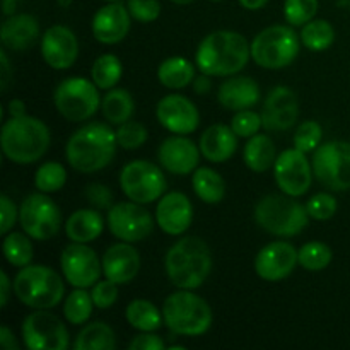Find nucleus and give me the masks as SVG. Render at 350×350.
<instances>
[{
  "instance_id": "nucleus-52",
  "label": "nucleus",
  "mask_w": 350,
  "mask_h": 350,
  "mask_svg": "<svg viewBox=\"0 0 350 350\" xmlns=\"http://www.w3.org/2000/svg\"><path fill=\"white\" fill-rule=\"evenodd\" d=\"M14 286V282H10L9 275L5 272H0V306L5 308L9 303L10 297V287Z\"/></svg>"
},
{
  "instance_id": "nucleus-32",
  "label": "nucleus",
  "mask_w": 350,
  "mask_h": 350,
  "mask_svg": "<svg viewBox=\"0 0 350 350\" xmlns=\"http://www.w3.org/2000/svg\"><path fill=\"white\" fill-rule=\"evenodd\" d=\"M105 118L113 125H122L132 118L135 111V103L126 89H109L101 101Z\"/></svg>"
},
{
  "instance_id": "nucleus-46",
  "label": "nucleus",
  "mask_w": 350,
  "mask_h": 350,
  "mask_svg": "<svg viewBox=\"0 0 350 350\" xmlns=\"http://www.w3.org/2000/svg\"><path fill=\"white\" fill-rule=\"evenodd\" d=\"M129 12L132 19L139 23H154L161 16V2L159 0H129L126 2Z\"/></svg>"
},
{
  "instance_id": "nucleus-4",
  "label": "nucleus",
  "mask_w": 350,
  "mask_h": 350,
  "mask_svg": "<svg viewBox=\"0 0 350 350\" xmlns=\"http://www.w3.org/2000/svg\"><path fill=\"white\" fill-rule=\"evenodd\" d=\"M50 130L34 116H10L2 126V150L16 164H33L50 147Z\"/></svg>"
},
{
  "instance_id": "nucleus-29",
  "label": "nucleus",
  "mask_w": 350,
  "mask_h": 350,
  "mask_svg": "<svg viewBox=\"0 0 350 350\" xmlns=\"http://www.w3.org/2000/svg\"><path fill=\"white\" fill-rule=\"evenodd\" d=\"M243 159H245L246 166L255 171V173L269 171L277 161L275 146H273L272 139L269 135H263V133H256V135L250 137L245 146Z\"/></svg>"
},
{
  "instance_id": "nucleus-12",
  "label": "nucleus",
  "mask_w": 350,
  "mask_h": 350,
  "mask_svg": "<svg viewBox=\"0 0 350 350\" xmlns=\"http://www.w3.org/2000/svg\"><path fill=\"white\" fill-rule=\"evenodd\" d=\"M19 222L29 238L46 241L58 234L62 226V214L58 205L46 193H31L21 204Z\"/></svg>"
},
{
  "instance_id": "nucleus-19",
  "label": "nucleus",
  "mask_w": 350,
  "mask_h": 350,
  "mask_svg": "<svg viewBox=\"0 0 350 350\" xmlns=\"http://www.w3.org/2000/svg\"><path fill=\"white\" fill-rule=\"evenodd\" d=\"M299 263V252L287 241H273L263 246L255 258V272L260 279L279 282L293 273Z\"/></svg>"
},
{
  "instance_id": "nucleus-53",
  "label": "nucleus",
  "mask_w": 350,
  "mask_h": 350,
  "mask_svg": "<svg viewBox=\"0 0 350 350\" xmlns=\"http://www.w3.org/2000/svg\"><path fill=\"white\" fill-rule=\"evenodd\" d=\"M0 58H2V92H5L10 77H12V70H10V64L9 58H7L5 50L0 51Z\"/></svg>"
},
{
  "instance_id": "nucleus-18",
  "label": "nucleus",
  "mask_w": 350,
  "mask_h": 350,
  "mask_svg": "<svg viewBox=\"0 0 350 350\" xmlns=\"http://www.w3.org/2000/svg\"><path fill=\"white\" fill-rule=\"evenodd\" d=\"M297 116H299V101L296 92L287 85L273 88L263 103V129L269 132H284L297 122Z\"/></svg>"
},
{
  "instance_id": "nucleus-11",
  "label": "nucleus",
  "mask_w": 350,
  "mask_h": 350,
  "mask_svg": "<svg viewBox=\"0 0 350 350\" xmlns=\"http://www.w3.org/2000/svg\"><path fill=\"white\" fill-rule=\"evenodd\" d=\"M120 187L129 200L146 205L163 197L166 191V178L154 163L132 161L120 171Z\"/></svg>"
},
{
  "instance_id": "nucleus-38",
  "label": "nucleus",
  "mask_w": 350,
  "mask_h": 350,
  "mask_svg": "<svg viewBox=\"0 0 350 350\" xmlns=\"http://www.w3.org/2000/svg\"><path fill=\"white\" fill-rule=\"evenodd\" d=\"M3 256L12 267L29 265L33 260V245L29 241V236H24L23 232H10L3 238Z\"/></svg>"
},
{
  "instance_id": "nucleus-25",
  "label": "nucleus",
  "mask_w": 350,
  "mask_h": 350,
  "mask_svg": "<svg viewBox=\"0 0 350 350\" xmlns=\"http://www.w3.org/2000/svg\"><path fill=\"white\" fill-rule=\"evenodd\" d=\"M217 99L226 109H231V111L252 109L260 101V85L252 77L236 75L222 82Z\"/></svg>"
},
{
  "instance_id": "nucleus-14",
  "label": "nucleus",
  "mask_w": 350,
  "mask_h": 350,
  "mask_svg": "<svg viewBox=\"0 0 350 350\" xmlns=\"http://www.w3.org/2000/svg\"><path fill=\"white\" fill-rule=\"evenodd\" d=\"M108 228L120 241L139 243L154 231V219L142 204L120 202L108 211Z\"/></svg>"
},
{
  "instance_id": "nucleus-54",
  "label": "nucleus",
  "mask_w": 350,
  "mask_h": 350,
  "mask_svg": "<svg viewBox=\"0 0 350 350\" xmlns=\"http://www.w3.org/2000/svg\"><path fill=\"white\" fill-rule=\"evenodd\" d=\"M212 88V82H211V75L207 74H202L200 77H195L193 81V89L197 94H207Z\"/></svg>"
},
{
  "instance_id": "nucleus-23",
  "label": "nucleus",
  "mask_w": 350,
  "mask_h": 350,
  "mask_svg": "<svg viewBox=\"0 0 350 350\" xmlns=\"http://www.w3.org/2000/svg\"><path fill=\"white\" fill-rule=\"evenodd\" d=\"M132 16L129 7L120 2H108L92 17V34L103 44H116L126 38Z\"/></svg>"
},
{
  "instance_id": "nucleus-61",
  "label": "nucleus",
  "mask_w": 350,
  "mask_h": 350,
  "mask_svg": "<svg viewBox=\"0 0 350 350\" xmlns=\"http://www.w3.org/2000/svg\"><path fill=\"white\" fill-rule=\"evenodd\" d=\"M211 2H221V0H211Z\"/></svg>"
},
{
  "instance_id": "nucleus-17",
  "label": "nucleus",
  "mask_w": 350,
  "mask_h": 350,
  "mask_svg": "<svg viewBox=\"0 0 350 350\" xmlns=\"http://www.w3.org/2000/svg\"><path fill=\"white\" fill-rule=\"evenodd\" d=\"M156 116L161 125L174 135H188L200 125L197 106L183 94H167L157 103Z\"/></svg>"
},
{
  "instance_id": "nucleus-36",
  "label": "nucleus",
  "mask_w": 350,
  "mask_h": 350,
  "mask_svg": "<svg viewBox=\"0 0 350 350\" xmlns=\"http://www.w3.org/2000/svg\"><path fill=\"white\" fill-rule=\"evenodd\" d=\"M123 74V65L120 62V58L116 55L106 53L101 55L98 60L92 64L91 68V79L94 81V84L98 85L99 89H105V91H109V89L115 88L120 82Z\"/></svg>"
},
{
  "instance_id": "nucleus-31",
  "label": "nucleus",
  "mask_w": 350,
  "mask_h": 350,
  "mask_svg": "<svg viewBox=\"0 0 350 350\" xmlns=\"http://www.w3.org/2000/svg\"><path fill=\"white\" fill-rule=\"evenodd\" d=\"M75 350H113L116 349L115 332L103 321L89 323L79 332L74 342Z\"/></svg>"
},
{
  "instance_id": "nucleus-5",
  "label": "nucleus",
  "mask_w": 350,
  "mask_h": 350,
  "mask_svg": "<svg viewBox=\"0 0 350 350\" xmlns=\"http://www.w3.org/2000/svg\"><path fill=\"white\" fill-rule=\"evenodd\" d=\"M255 221L263 231L280 238H293L310 222L306 205L291 195L270 193L263 197L255 207Z\"/></svg>"
},
{
  "instance_id": "nucleus-55",
  "label": "nucleus",
  "mask_w": 350,
  "mask_h": 350,
  "mask_svg": "<svg viewBox=\"0 0 350 350\" xmlns=\"http://www.w3.org/2000/svg\"><path fill=\"white\" fill-rule=\"evenodd\" d=\"M9 115L10 116H23V115H27L26 113V105H24V101H21V99H12V101L9 103Z\"/></svg>"
},
{
  "instance_id": "nucleus-33",
  "label": "nucleus",
  "mask_w": 350,
  "mask_h": 350,
  "mask_svg": "<svg viewBox=\"0 0 350 350\" xmlns=\"http://www.w3.org/2000/svg\"><path fill=\"white\" fill-rule=\"evenodd\" d=\"M191 185H193L197 197L205 204H219L226 195L224 180L212 167H198L193 173V178H191Z\"/></svg>"
},
{
  "instance_id": "nucleus-27",
  "label": "nucleus",
  "mask_w": 350,
  "mask_h": 350,
  "mask_svg": "<svg viewBox=\"0 0 350 350\" xmlns=\"http://www.w3.org/2000/svg\"><path fill=\"white\" fill-rule=\"evenodd\" d=\"M200 152L207 161L215 164L226 163L232 157V154L238 149V135L232 130V126L222 125H212L202 133L200 137Z\"/></svg>"
},
{
  "instance_id": "nucleus-60",
  "label": "nucleus",
  "mask_w": 350,
  "mask_h": 350,
  "mask_svg": "<svg viewBox=\"0 0 350 350\" xmlns=\"http://www.w3.org/2000/svg\"><path fill=\"white\" fill-rule=\"evenodd\" d=\"M105 2H120V0H105Z\"/></svg>"
},
{
  "instance_id": "nucleus-8",
  "label": "nucleus",
  "mask_w": 350,
  "mask_h": 350,
  "mask_svg": "<svg viewBox=\"0 0 350 350\" xmlns=\"http://www.w3.org/2000/svg\"><path fill=\"white\" fill-rule=\"evenodd\" d=\"M301 38L291 26L265 27L252 41V58L256 65L269 70L289 67L297 58Z\"/></svg>"
},
{
  "instance_id": "nucleus-39",
  "label": "nucleus",
  "mask_w": 350,
  "mask_h": 350,
  "mask_svg": "<svg viewBox=\"0 0 350 350\" xmlns=\"http://www.w3.org/2000/svg\"><path fill=\"white\" fill-rule=\"evenodd\" d=\"M65 183H67V170L55 161L41 164L34 174V187L43 193L60 191L65 187Z\"/></svg>"
},
{
  "instance_id": "nucleus-10",
  "label": "nucleus",
  "mask_w": 350,
  "mask_h": 350,
  "mask_svg": "<svg viewBox=\"0 0 350 350\" xmlns=\"http://www.w3.org/2000/svg\"><path fill=\"white\" fill-rule=\"evenodd\" d=\"M314 178L332 191L350 190V142L332 140L314 150Z\"/></svg>"
},
{
  "instance_id": "nucleus-59",
  "label": "nucleus",
  "mask_w": 350,
  "mask_h": 350,
  "mask_svg": "<svg viewBox=\"0 0 350 350\" xmlns=\"http://www.w3.org/2000/svg\"><path fill=\"white\" fill-rule=\"evenodd\" d=\"M57 2L60 3L62 7H68V5H70V3H72V0H57Z\"/></svg>"
},
{
  "instance_id": "nucleus-2",
  "label": "nucleus",
  "mask_w": 350,
  "mask_h": 350,
  "mask_svg": "<svg viewBox=\"0 0 350 350\" xmlns=\"http://www.w3.org/2000/svg\"><path fill=\"white\" fill-rule=\"evenodd\" d=\"M252 57V44L236 31H214L200 41L195 55L197 67L207 75H234Z\"/></svg>"
},
{
  "instance_id": "nucleus-42",
  "label": "nucleus",
  "mask_w": 350,
  "mask_h": 350,
  "mask_svg": "<svg viewBox=\"0 0 350 350\" xmlns=\"http://www.w3.org/2000/svg\"><path fill=\"white\" fill-rule=\"evenodd\" d=\"M321 139H323V129L314 120H308L297 126L296 133H294V147L303 152H314L318 147L321 146Z\"/></svg>"
},
{
  "instance_id": "nucleus-30",
  "label": "nucleus",
  "mask_w": 350,
  "mask_h": 350,
  "mask_svg": "<svg viewBox=\"0 0 350 350\" xmlns=\"http://www.w3.org/2000/svg\"><path fill=\"white\" fill-rule=\"evenodd\" d=\"M157 79L167 89H185L187 85L193 84L195 68L187 58L171 57L159 65Z\"/></svg>"
},
{
  "instance_id": "nucleus-15",
  "label": "nucleus",
  "mask_w": 350,
  "mask_h": 350,
  "mask_svg": "<svg viewBox=\"0 0 350 350\" xmlns=\"http://www.w3.org/2000/svg\"><path fill=\"white\" fill-rule=\"evenodd\" d=\"M313 164L306 152L299 149H287L277 156L273 164V176L280 191L291 197H301L310 190L313 183Z\"/></svg>"
},
{
  "instance_id": "nucleus-20",
  "label": "nucleus",
  "mask_w": 350,
  "mask_h": 350,
  "mask_svg": "<svg viewBox=\"0 0 350 350\" xmlns=\"http://www.w3.org/2000/svg\"><path fill=\"white\" fill-rule=\"evenodd\" d=\"M41 55L48 67L55 70L70 68L79 57L77 36L67 26L57 24L48 27L41 40Z\"/></svg>"
},
{
  "instance_id": "nucleus-1",
  "label": "nucleus",
  "mask_w": 350,
  "mask_h": 350,
  "mask_svg": "<svg viewBox=\"0 0 350 350\" xmlns=\"http://www.w3.org/2000/svg\"><path fill=\"white\" fill-rule=\"evenodd\" d=\"M118 147L116 132L106 123H88L75 130L65 146V157L75 171L96 173L113 161Z\"/></svg>"
},
{
  "instance_id": "nucleus-34",
  "label": "nucleus",
  "mask_w": 350,
  "mask_h": 350,
  "mask_svg": "<svg viewBox=\"0 0 350 350\" xmlns=\"http://www.w3.org/2000/svg\"><path fill=\"white\" fill-rule=\"evenodd\" d=\"M126 321L130 327L139 332H156L163 325L164 314L157 310L156 304L147 299H135L126 306Z\"/></svg>"
},
{
  "instance_id": "nucleus-22",
  "label": "nucleus",
  "mask_w": 350,
  "mask_h": 350,
  "mask_svg": "<svg viewBox=\"0 0 350 350\" xmlns=\"http://www.w3.org/2000/svg\"><path fill=\"white\" fill-rule=\"evenodd\" d=\"M200 147L185 135H173L164 140L157 150L159 163L171 174H190L197 170L200 161Z\"/></svg>"
},
{
  "instance_id": "nucleus-24",
  "label": "nucleus",
  "mask_w": 350,
  "mask_h": 350,
  "mask_svg": "<svg viewBox=\"0 0 350 350\" xmlns=\"http://www.w3.org/2000/svg\"><path fill=\"white\" fill-rule=\"evenodd\" d=\"M103 273L111 282L129 284L137 277L140 270V255L132 243H116L111 245L103 255Z\"/></svg>"
},
{
  "instance_id": "nucleus-6",
  "label": "nucleus",
  "mask_w": 350,
  "mask_h": 350,
  "mask_svg": "<svg viewBox=\"0 0 350 350\" xmlns=\"http://www.w3.org/2000/svg\"><path fill=\"white\" fill-rule=\"evenodd\" d=\"M17 299L33 310H51L65 294V284L53 269L46 265H26L19 270L12 286Z\"/></svg>"
},
{
  "instance_id": "nucleus-47",
  "label": "nucleus",
  "mask_w": 350,
  "mask_h": 350,
  "mask_svg": "<svg viewBox=\"0 0 350 350\" xmlns=\"http://www.w3.org/2000/svg\"><path fill=\"white\" fill-rule=\"evenodd\" d=\"M91 296L96 308H99V310H108V308L113 306V304L116 303V299H118V284L111 282L109 279L96 282L94 286H92Z\"/></svg>"
},
{
  "instance_id": "nucleus-58",
  "label": "nucleus",
  "mask_w": 350,
  "mask_h": 350,
  "mask_svg": "<svg viewBox=\"0 0 350 350\" xmlns=\"http://www.w3.org/2000/svg\"><path fill=\"white\" fill-rule=\"evenodd\" d=\"M170 2L176 3V5H188V3H191L193 0H170Z\"/></svg>"
},
{
  "instance_id": "nucleus-21",
  "label": "nucleus",
  "mask_w": 350,
  "mask_h": 350,
  "mask_svg": "<svg viewBox=\"0 0 350 350\" xmlns=\"http://www.w3.org/2000/svg\"><path fill=\"white\" fill-rule=\"evenodd\" d=\"M193 221V205L181 191H171L159 198L156 207V222L163 232L180 236L188 231Z\"/></svg>"
},
{
  "instance_id": "nucleus-43",
  "label": "nucleus",
  "mask_w": 350,
  "mask_h": 350,
  "mask_svg": "<svg viewBox=\"0 0 350 350\" xmlns=\"http://www.w3.org/2000/svg\"><path fill=\"white\" fill-rule=\"evenodd\" d=\"M147 129L139 122H125L116 130V140L118 146L126 150H135L147 142Z\"/></svg>"
},
{
  "instance_id": "nucleus-41",
  "label": "nucleus",
  "mask_w": 350,
  "mask_h": 350,
  "mask_svg": "<svg viewBox=\"0 0 350 350\" xmlns=\"http://www.w3.org/2000/svg\"><path fill=\"white\" fill-rule=\"evenodd\" d=\"M318 12V0H286L284 17L291 26H304L314 19Z\"/></svg>"
},
{
  "instance_id": "nucleus-56",
  "label": "nucleus",
  "mask_w": 350,
  "mask_h": 350,
  "mask_svg": "<svg viewBox=\"0 0 350 350\" xmlns=\"http://www.w3.org/2000/svg\"><path fill=\"white\" fill-rule=\"evenodd\" d=\"M267 2H269V0H239V3H241V5L248 10L262 9Z\"/></svg>"
},
{
  "instance_id": "nucleus-48",
  "label": "nucleus",
  "mask_w": 350,
  "mask_h": 350,
  "mask_svg": "<svg viewBox=\"0 0 350 350\" xmlns=\"http://www.w3.org/2000/svg\"><path fill=\"white\" fill-rule=\"evenodd\" d=\"M85 198L96 211H109L113 207V191L106 185L91 183L85 188Z\"/></svg>"
},
{
  "instance_id": "nucleus-9",
  "label": "nucleus",
  "mask_w": 350,
  "mask_h": 350,
  "mask_svg": "<svg viewBox=\"0 0 350 350\" xmlns=\"http://www.w3.org/2000/svg\"><path fill=\"white\" fill-rule=\"evenodd\" d=\"M98 85L84 77L65 79L55 89L53 101L58 113L68 122H85L101 106Z\"/></svg>"
},
{
  "instance_id": "nucleus-3",
  "label": "nucleus",
  "mask_w": 350,
  "mask_h": 350,
  "mask_svg": "<svg viewBox=\"0 0 350 350\" xmlns=\"http://www.w3.org/2000/svg\"><path fill=\"white\" fill-rule=\"evenodd\" d=\"M164 269L176 287L188 291L198 289L212 270L211 248L204 239L187 236L167 250Z\"/></svg>"
},
{
  "instance_id": "nucleus-37",
  "label": "nucleus",
  "mask_w": 350,
  "mask_h": 350,
  "mask_svg": "<svg viewBox=\"0 0 350 350\" xmlns=\"http://www.w3.org/2000/svg\"><path fill=\"white\" fill-rule=\"evenodd\" d=\"M94 306L96 304L91 294L82 287H75V291H72L65 299L64 317L68 323L79 327L91 318Z\"/></svg>"
},
{
  "instance_id": "nucleus-51",
  "label": "nucleus",
  "mask_w": 350,
  "mask_h": 350,
  "mask_svg": "<svg viewBox=\"0 0 350 350\" xmlns=\"http://www.w3.org/2000/svg\"><path fill=\"white\" fill-rule=\"evenodd\" d=\"M0 345L5 350H19V344L16 340V335L12 334L9 327L0 328Z\"/></svg>"
},
{
  "instance_id": "nucleus-35",
  "label": "nucleus",
  "mask_w": 350,
  "mask_h": 350,
  "mask_svg": "<svg viewBox=\"0 0 350 350\" xmlns=\"http://www.w3.org/2000/svg\"><path fill=\"white\" fill-rule=\"evenodd\" d=\"M335 29L328 21L313 19L301 29V43L311 51H325L334 44Z\"/></svg>"
},
{
  "instance_id": "nucleus-49",
  "label": "nucleus",
  "mask_w": 350,
  "mask_h": 350,
  "mask_svg": "<svg viewBox=\"0 0 350 350\" xmlns=\"http://www.w3.org/2000/svg\"><path fill=\"white\" fill-rule=\"evenodd\" d=\"M0 212H2L0 232H2V234H7V232L12 229V226L16 224L17 217H19V211H17L16 204H14L7 195H2V197H0Z\"/></svg>"
},
{
  "instance_id": "nucleus-40",
  "label": "nucleus",
  "mask_w": 350,
  "mask_h": 350,
  "mask_svg": "<svg viewBox=\"0 0 350 350\" xmlns=\"http://www.w3.org/2000/svg\"><path fill=\"white\" fill-rule=\"evenodd\" d=\"M332 256L330 246L321 241H310L301 246L299 265L308 272H320L330 265Z\"/></svg>"
},
{
  "instance_id": "nucleus-16",
  "label": "nucleus",
  "mask_w": 350,
  "mask_h": 350,
  "mask_svg": "<svg viewBox=\"0 0 350 350\" xmlns=\"http://www.w3.org/2000/svg\"><path fill=\"white\" fill-rule=\"evenodd\" d=\"M60 267L65 280L74 287L88 289L96 282L103 273V262L98 255L85 243H72L62 252Z\"/></svg>"
},
{
  "instance_id": "nucleus-57",
  "label": "nucleus",
  "mask_w": 350,
  "mask_h": 350,
  "mask_svg": "<svg viewBox=\"0 0 350 350\" xmlns=\"http://www.w3.org/2000/svg\"><path fill=\"white\" fill-rule=\"evenodd\" d=\"M19 2H23V0H2L3 14H5V16H12L14 10H16L17 3Z\"/></svg>"
},
{
  "instance_id": "nucleus-44",
  "label": "nucleus",
  "mask_w": 350,
  "mask_h": 350,
  "mask_svg": "<svg viewBox=\"0 0 350 350\" xmlns=\"http://www.w3.org/2000/svg\"><path fill=\"white\" fill-rule=\"evenodd\" d=\"M337 198L330 193H317L308 200V214L314 221H328L337 212Z\"/></svg>"
},
{
  "instance_id": "nucleus-50",
  "label": "nucleus",
  "mask_w": 350,
  "mask_h": 350,
  "mask_svg": "<svg viewBox=\"0 0 350 350\" xmlns=\"http://www.w3.org/2000/svg\"><path fill=\"white\" fill-rule=\"evenodd\" d=\"M130 350H163L164 340L159 335H154L152 332H142L140 335L133 337L129 345Z\"/></svg>"
},
{
  "instance_id": "nucleus-45",
  "label": "nucleus",
  "mask_w": 350,
  "mask_h": 350,
  "mask_svg": "<svg viewBox=\"0 0 350 350\" xmlns=\"http://www.w3.org/2000/svg\"><path fill=\"white\" fill-rule=\"evenodd\" d=\"M231 126L236 132V135L243 137V139H250V137L258 133L260 126H263L262 115L256 111H252V109L236 111V115L232 116Z\"/></svg>"
},
{
  "instance_id": "nucleus-13",
  "label": "nucleus",
  "mask_w": 350,
  "mask_h": 350,
  "mask_svg": "<svg viewBox=\"0 0 350 350\" xmlns=\"http://www.w3.org/2000/svg\"><path fill=\"white\" fill-rule=\"evenodd\" d=\"M23 342L31 350H65L68 347V330L53 313L36 310L24 318Z\"/></svg>"
},
{
  "instance_id": "nucleus-7",
  "label": "nucleus",
  "mask_w": 350,
  "mask_h": 350,
  "mask_svg": "<svg viewBox=\"0 0 350 350\" xmlns=\"http://www.w3.org/2000/svg\"><path fill=\"white\" fill-rule=\"evenodd\" d=\"M164 323L173 334L198 337L212 325V310L205 299L188 289L170 294L163 304Z\"/></svg>"
},
{
  "instance_id": "nucleus-28",
  "label": "nucleus",
  "mask_w": 350,
  "mask_h": 350,
  "mask_svg": "<svg viewBox=\"0 0 350 350\" xmlns=\"http://www.w3.org/2000/svg\"><path fill=\"white\" fill-rule=\"evenodd\" d=\"M105 229V221L96 208H79L65 222V232L74 243H91L99 238Z\"/></svg>"
},
{
  "instance_id": "nucleus-26",
  "label": "nucleus",
  "mask_w": 350,
  "mask_h": 350,
  "mask_svg": "<svg viewBox=\"0 0 350 350\" xmlns=\"http://www.w3.org/2000/svg\"><path fill=\"white\" fill-rule=\"evenodd\" d=\"M3 46L14 51H24L40 38V24L31 14H12L3 21L0 31Z\"/></svg>"
}]
</instances>
